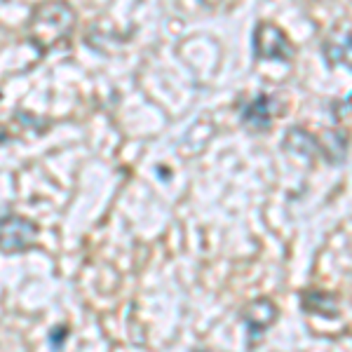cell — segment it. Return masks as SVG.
<instances>
[{"mask_svg":"<svg viewBox=\"0 0 352 352\" xmlns=\"http://www.w3.org/2000/svg\"><path fill=\"white\" fill-rule=\"evenodd\" d=\"M242 324L247 329V343L249 350H254L261 343V338L270 331L272 324L280 317V310H277L275 300L268 296H258L254 300H249L242 310Z\"/></svg>","mask_w":352,"mask_h":352,"instance_id":"277c9868","label":"cell"},{"mask_svg":"<svg viewBox=\"0 0 352 352\" xmlns=\"http://www.w3.org/2000/svg\"><path fill=\"white\" fill-rule=\"evenodd\" d=\"M200 3H202V5H207V8H212V5H217L219 0H200Z\"/></svg>","mask_w":352,"mask_h":352,"instance_id":"8fae6325","label":"cell"},{"mask_svg":"<svg viewBox=\"0 0 352 352\" xmlns=\"http://www.w3.org/2000/svg\"><path fill=\"white\" fill-rule=\"evenodd\" d=\"M322 54L329 61V66H345L350 68V31H336L322 43Z\"/></svg>","mask_w":352,"mask_h":352,"instance_id":"52a82bcc","label":"cell"},{"mask_svg":"<svg viewBox=\"0 0 352 352\" xmlns=\"http://www.w3.org/2000/svg\"><path fill=\"white\" fill-rule=\"evenodd\" d=\"M317 141H320V155L329 164L345 162V155H348V136L343 132H324V136H320Z\"/></svg>","mask_w":352,"mask_h":352,"instance_id":"9c48e42d","label":"cell"},{"mask_svg":"<svg viewBox=\"0 0 352 352\" xmlns=\"http://www.w3.org/2000/svg\"><path fill=\"white\" fill-rule=\"evenodd\" d=\"M275 116V99L268 94H256L252 101L240 106V120L249 132H268Z\"/></svg>","mask_w":352,"mask_h":352,"instance_id":"5b68a950","label":"cell"},{"mask_svg":"<svg viewBox=\"0 0 352 352\" xmlns=\"http://www.w3.org/2000/svg\"><path fill=\"white\" fill-rule=\"evenodd\" d=\"M282 148L294 153V155H298V157H312V155H320V141H317L315 134L305 132V129L292 127V129H287Z\"/></svg>","mask_w":352,"mask_h":352,"instance_id":"ba28073f","label":"cell"},{"mask_svg":"<svg viewBox=\"0 0 352 352\" xmlns=\"http://www.w3.org/2000/svg\"><path fill=\"white\" fill-rule=\"evenodd\" d=\"M66 338H68V327L66 324H56V327L50 329L47 343H50V348H52V352H59L61 348H64Z\"/></svg>","mask_w":352,"mask_h":352,"instance_id":"30bf717a","label":"cell"},{"mask_svg":"<svg viewBox=\"0 0 352 352\" xmlns=\"http://www.w3.org/2000/svg\"><path fill=\"white\" fill-rule=\"evenodd\" d=\"M254 56L258 61H292L294 59V45L287 38L282 28H277L270 21H258L252 36Z\"/></svg>","mask_w":352,"mask_h":352,"instance_id":"7a4b0ae2","label":"cell"},{"mask_svg":"<svg viewBox=\"0 0 352 352\" xmlns=\"http://www.w3.org/2000/svg\"><path fill=\"white\" fill-rule=\"evenodd\" d=\"M41 228L36 221L8 214L0 219V254H21L26 249L36 247Z\"/></svg>","mask_w":352,"mask_h":352,"instance_id":"3957f363","label":"cell"},{"mask_svg":"<svg viewBox=\"0 0 352 352\" xmlns=\"http://www.w3.org/2000/svg\"><path fill=\"white\" fill-rule=\"evenodd\" d=\"M300 303H303V310L327 317V320H336L340 315L338 298L329 292H322V289H308V292H303L300 294Z\"/></svg>","mask_w":352,"mask_h":352,"instance_id":"8992f818","label":"cell"},{"mask_svg":"<svg viewBox=\"0 0 352 352\" xmlns=\"http://www.w3.org/2000/svg\"><path fill=\"white\" fill-rule=\"evenodd\" d=\"M73 21H76V14H73L71 5L64 0H47V3L38 5L28 19V41L41 52H50V50L68 43L73 33Z\"/></svg>","mask_w":352,"mask_h":352,"instance_id":"6da1fadb","label":"cell"}]
</instances>
